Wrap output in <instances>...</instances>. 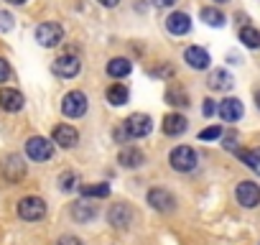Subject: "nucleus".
Here are the masks:
<instances>
[{"label":"nucleus","instance_id":"nucleus-1","mask_svg":"<svg viewBox=\"0 0 260 245\" xmlns=\"http://www.w3.org/2000/svg\"><path fill=\"white\" fill-rule=\"evenodd\" d=\"M169 164H171V169H174V171L186 174V171H194V169H197L199 159H197V151H194L191 146H179V148H174V151H171Z\"/></svg>","mask_w":260,"mask_h":245},{"label":"nucleus","instance_id":"nucleus-2","mask_svg":"<svg viewBox=\"0 0 260 245\" xmlns=\"http://www.w3.org/2000/svg\"><path fill=\"white\" fill-rule=\"evenodd\" d=\"M151 115H143V112H133L125 122H122V133L125 138H143L151 133Z\"/></svg>","mask_w":260,"mask_h":245},{"label":"nucleus","instance_id":"nucleus-3","mask_svg":"<svg viewBox=\"0 0 260 245\" xmlns=\"http://www.w3.org/2000/svg\"><path fill=\"white\" fill-rule=\"evenodd\" d=\"M61 112L67 117H82L87 112V95L82 89H72L61 100Z\"/></svg>","mask_w":260,"mask_h":245},{"label":"nucleus","instance_id":"nucleus-4","mask_svg":"<svg viewBox=\"0 0 260 245\" xmlns=\"http://www.w3.org/2000/svg\"><path fill=\"white\" fill-rule=\"evenodd\" d=\"M26 154L31 161H49L51 154H54V143L46 141L44 136H34L26 141Z\"/></svg>","mask_w":260,"mask_h":245},{"label":"nucleus","instance_id":"nucleus-5","mask_svg":"<svg viewBox=\"0 0 260 245\" xmlns=\"http://www.w3.org/2000/svg\"><path fill=\"white\" fill-rule=\"evenodd\" d=\"M46 215V202L39 199V197H26L18 202V217L21 220H28V222H36Z\"/></svg>","mask_w":260,"mask_h":245},{"label":"nucleus","instance_id":"nucleus-6","mask_svg":"<svg viewBox=\"0 0 260 245\" xmlns=\"http://www.w3.org/2000/svg\"><path fill=\"white\" fill-rule=\"evenodd\" d=\"M61 39H64V28L59 23H41L36 28V41L44 49H54L56 44H61Z\"/></svg>","mask_w":260,"mask_h":245},{"label":"nucleus","instance_id":"nucleus-7","mask_svg":"<svg viewBox=\"0 0 260 245\" xmlns=\"http://www.w3.org/2000/svg\"><path fill=\"white\" fill-rule=\"evenodd\" d=\"M235 197L245 209H252V207L260 204V187L255 181H240L237 189H235Z\"/></svg>","mask_w":260,"mask_h":245},{"label":"nucleus","instance_id":"nucleus-8","mask_svg":"<svg viewBox=\"0 0 260 245\" xmlns=\"http://www.w3.org/2000/svg\"><path fill=\"white\" fill-rule=\"evenodd\" d=\"M79 69H82V59H79L77 54H61V56L54 62V72H56L59 77H67V79L77 77Z\"/></svg>","mask_w":260,"mask_h":245},{"label":"nucleus","instance_id":"nucleus-9","mask_svg":"<svg viewBox=\"0 0 260 245\" xmlns=\"http://www.w3.org/2000/svg\"><path fill=\"white\" fill-rule=\"evenodd\" d=\"M217 112H219V117H222L224 122H237V120L242 117V102H240L237 97H224V100L219 102Z\"/></svg>","mask_w":260,"mask_h":245},{"label":"nucleus","instance_id":"nucleus-10","mask_svg":"<svg viewBox=\"0 0 260 245\" xmlns=\"http://www.w3.org/2000/svg\"><path fill=\"white\" fill-rule=\"evenodd\" d=\"M148 204H151L153 209H158V212H171L174 204H176V199H174V194L166 192V189H151V192H148Z\"/></svg>","mask_w":260,"mask_h":245},{"label":"nucleus","instance_id":"nucleus-11","mask_svg":"<svg viewBox=\"0 0 260 245\" xmlns=\"http://www.w3.org/2000/svg\"><path fill=\"white\" fill-rule=\"evenodd\" d=\"M0 107L6 112H18L23 107V95L13 87H3L0 89Z\"/></svg>","mask_w":260,"mask_h":245},{"label":"nucleus","instance_id":"nucleus-12","mask_svg":"<svg viewBox=\"0 0 260 245\" xmlns=\"http://www.w3.org/2000/svg\"><path fill=\"white\" fill-rule=\"evenodd\" d=\"M166 28H169V34H174V36H184V34H189V28H191V18H189L186 13L176 11V13H171V16L166 18Z\"/></svg>","mask_w":260,"mask_h":245},{"label":"nucleus","instance_id":"nucleus-13","mask_svg":"<svg viewBox=\"0 0 260 245\" xmlns=\"http://www.w3.org/2000/svg\"><path fill=\"white\" fill-rule=\"evenodd\" d=\"M184 62L191 67V69H207L209 67V54L202 49V46H189L186 51H184Z\"/></svg>","mask_w":260,"mask_h":245},{"label":"nucleus","instance_id":"nucleus-14","mask_svg":"<svg viewBox=\"0 0 260 245\" xmlns=\"http://www.w3.org/2000/svg\"><path fill=\"white\" fill-rule=\"evenodd\" d=\"M79 141V133L72 128V126H56L54 128V143L61 146V148H74Z\"/></svg>","mask_w":260,"mask_h":245},{"label":"nucleus","instance_id":"nucleus-15","mask_svg":"<svg viewBox=\"0 0 260 245\" xmlns=\"http://www.w3.org/2000/svg\"><path fill=\"white\" fill-rule=\"evenodd\" d=\"M110 225L115 227H127L130 222H133V209H130V204H112L110 209Z\"/></svg>","mask_w":260,"mask_h":245},{"label":"nucleus","instance_id":"nucleus-16","mask_svg":"<svg viewBox=\"0 0 260 245\" xmlns=\"http://www.w3.org/2000/svg\"><path fill=\"white\" fill-rule=\"evenodd\" d=\"M72 217L77 220V222H89V220H94L97 217V207L94 204H89V199H82V202H74L72 204Z\"/></svg>","mask_w":260,"mask_h":245},{"label":"nucleus","instance_id":"nucleus-17","mask_svg":"<svg viewBox=\"0 0 260 245\" xmlns=\"http://www.w3.org/2000/svg\"><path fill=\"white\" fill-rule=\"evenodd\" d=\"M186 131V117L179 112H169L164 117V133L166 136H181Z\"/></svg>","mask_w":260,"mask_h":245},{"label":"nucleus","instance_id":"nucleus-18","mask_svg":"<svg viewBox=\"0 0 260 245\" xmlns=\"http://www.w3.org/2000/svg\"><path fill=\"white\" fill-rule=\"evenodd\" d=\"M230 87H232V74H230V72L214 69V72L209 74V89H214V92H227Z\"/></svg>","mask_w":260,"mask_h":245},{"label":"nucleus","instance_id":"nucleus-19","mask_svg":"<svg viewBox=\"0 0 260 245\" xmlns=\"http://www.w3.org/2000/svg\"><path fill=\"white\" fill-rule=\"evenodd\" d=\"M117 161L125 166V169H138L141 164H143V154L138 151V148H122L120 154H117Z\"/></svg>","mask_w":260,"mask_h":245},{"label":"nucleus","instance_id":"nucleus-20","mask_svg":"<svg viewBox=\"0 0 260 245\" xmlns=\"http://www.w3.org/2000/svg\"><path fill=\"white\" fill-rule=\"evenodd\" d=\"M130 69H133V64H130L127 59H122V56H115V59H110V62H107V74H110V77H115V79L127 77V74H130Z\"/></svg>","mask_w":260,"mask_h":245},{"label":"nucleus","instance_id":"nucleus-21","mask_svg":"<svg viewBox=\"0 0 260 245\" xmlns=\"http://www.w3.org/2000/svg\"><path fill=\"white\" fill-rule=\"evenodd\" d=\"M240 41H242L247 49H260V31L252 28V26H242V28H240Z\"/></svg>","mask_w":260,"mask_h":245},{"label":"nucleus","instance_id":"nucleus-22","mask_svg":"<svg viewBox=\"0 0 260 245\" xmlns=\"http://www.w3.org/2000/svg\"><path fill=\"white\" fill-rule=\"evenodd\" d=\"M199 16H202V21H204L207 26H212V28L224 26V16H222V11H217V8H202Z\"/></svg>","mask_w":260,"mask_h":245},{"label":"nucleus","instance_id":"nucleus-23","mask_svg":"<svg viewBox=\"0 0 260 245\" xmlns=\"http://www.w3.org/2000/svg\"><path fill=\"white\" fill-rule=\"evenodd\" d=\"M107 102L115 105V107H117V105H125V102H127V89H125L122 84H110V87H107Z\"/></svg>","mask_w":260,"mask_h":245},{"label":"nucleus","instance_id":"nucleus-24","mask_svg":"<svg viewBox=\"0 0 260 245\" xmlns=\"http://www.w3.org/2000/svg\"><path fill=\"white\" fill-rule=\"evenodd\" d=\"M23 171H26L23 161H21L18 156H11V159H8V164H6V174H8V179H11V181H16V179H21V176H23Z\"/></svg>","mask_w":260,"mask_h":245},{"label":"nucleus","instance_id":"nucleus-25","mask_svg":"<svg viewBox=\"0 0 260 245\" xmlns=\"http://www.w3.org/2000/svg\"><path fill=\"white\" fill-rule=\"evenodd\" d=\"M110 194V187L102 181V184H87V187H82V197L84 199H92V197H97V199H102V197H107Z\"/></svg>","mask_w":260,"mask_h":245},{"label":"nucleus","instance_id":"nucleus-26","mask_svg":"<svg viewBox=\"0 0 260 245\" xmlns=\"http://www.w3.org/2000/svg\"><path fill=\"white\" fill-rule=\"evenodd\" d=\"M240 159L247 164V169H252V171L260 176V148H252V151H240Z\"/></svg>","mask_w":260,"mask_h":245},{"label":"nucleus","instance_id":"nucleus-27","mask_svg":"<svg viewBox=\"0 0 260 245\" xmlns=\"http://www.w3.org/2000/svg\"><path fill=\"white\" fill-rule=\"evenodd\" d=\"M166 102H169V105H176V107H181V105L186 107V105H189V102H186V92L179 89V87H169V89H166Z\"/></svg>","mask_w":260,"mask_h":245},{"label":"nucleus","instance_id":"nucleus-28","mask_svg":"<svg viewBox=\"0 0 260 245\" xmlns=\"http://www.w3.org/2000/svg\"><path fill=\"white\" fill-rule=\"evenodd\" d=\"M74 184H77V176H74L72 171H64V174L59 176V189H61V192H72Z\"/></svg>","mask_w":260,"mask_h":245},{"label":"nucleus","instance_id":"nucleus-29","mask_svg":"<svg viewBox=\"0 0 260 245\" xmlns=\"http://www.w3.org/2000/svg\"><path fill=\"white\" fill-rule=\"evenodd\" d=\"M219 136H222V128L219 126H212V128H207V131L199 133V141H217Z\"/></svg>","mask_w":260,"mask_h":245},{"label":"nucleus","instance_id":"nucleus-30","mask_svg":"<svg viewBox=\"0 0 260 245\" xmlns=\"http://www.w3.org/2000/svg\"><path fill=\"white\" fill-rule=\"evenodd\" d=\"M13 28V16L6 13V11H0V34H6Z\"/></svg>","mask_w":260,"mask_h":245},{"label":"nucleus","instance_id":"nucleus-31","mask_svg":"<svg viewBox=\"0 0 260 245\" xmlns=\"http://www.w3.org/2000/svg\"><path fill=\"white\" fill-rule=\"evenodd\" d=\"M202 112H204V117H212V115L217 112V105H214V100H204V105H202Z\"/></svg>","mask_w":260,"mask_h":245},{"label":"nucleus","instance_id":"nucleus-32","mask_svg":"<svg viewBox=\"0 0 260 245\" xmlns=\"http://www.w3.org/2000/svg\"><path fill=\"white\" fill-rule=\"evenodd\" d=\"M56 245H82V240L79 237H74V235H64V237H59V242Z\"/></svg>","mask_w":260,"mask_h":245},{"label":"nucleus","instance_id":"nucleus-33","mask_svg":"<svg viewBox=\"0 0 260 245\" xmlns=\"http://www.w3.org/2000/svg\"><path fill=\"white\" fill-rule=\"evenodd\" d=\"M8 77H11V67H8L6 59H0V82H6Z\"/></svg>","mask_w":260,"mask_h":245},{"label":"nucleus","instance_id":"nucleus-34","mask_svg":"<svg viewBox=\"0 0 260 245\" xmlns=\"http://www.w3.org/2000/svg\"><path fill=\"white\" fill-rule=\"evenodd\" d=\"M224 148H230V151L237 148V136H235V133H227V136H224Z\"/></svg>","mask_w":260,"mask_h":245},{"label":"nucleus","instance_id":"nucleus-35","mask_svg":"<svg viewBox=\"0 0 260 245\" xmlns=\"http://www.w3.org/2000/svg\"><path fill=\"white\" fill-rule=\"evenodd\" d=\"M100 6H105V8H115L117 6V0H97Z\"/></svg>","mask_w":260,"mask_h":245},{"label":"nucleus","instance_id":"nucleus-36","mask_svg":"<svg viewBox=\"0 0 260 245\" xmlns=\"http://www.w3.org/2000/svg\"><path fill=\"white\" fill-rule=\"evenodd\" d=\"M8 3H11V6H23L26 0H8Z\"/></svg>","mask_w":260,"mask_h":245},{"label":"nucleus","instance_id":"nucleus-37","mask_svg":"<svg viewBox=\"0 0 260 245\" xmlns=\"http://www.w3.org/2000/svg\"><path fill=\"white\" fill-rule=\"evenodd\" d=\"M161 3H164V6H174V3H176V0H161Z\"/></svg>","mask_w":260,"mask_h":245},{"label":"nucleus","instance_id":"nucleus-38","mask_svg":"<svg viewBox=\"0 0 260 245\" xmlns=\"http://www.w3.org/2000/svg\"><path fill=\"white\" fill-rule=\"evenodd\" d=\"M255 102H257V107H260V89L255 92Z\"/></svg>","mask_w":260,"mask_h":245},{"label":"nucleus","instance_id":"nucleus-39","mask_svg":"<svg viewBox=\"0 0 260 245\" xmlns=\"http://www.w3.org/2000/svg\"><path fill=\"white\" fill-rule=\"evenodd\" d=\"M214 3H230V0H214Z\"/></svg>","mask_w":260,"mask_h":245}]
</instances>
